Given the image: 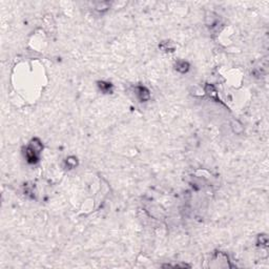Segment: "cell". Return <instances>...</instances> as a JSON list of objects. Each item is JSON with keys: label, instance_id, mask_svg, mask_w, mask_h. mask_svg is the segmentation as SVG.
Instances as JSON below:
<instances>
[{"label": "cell", "instance_id": "cell-1", "mask_svg": "<svg viewBox=\"0 0 269 269\" xmlns=\"http://www.w3.org/2000/svg\"><path fill=\"white\" fill-rule=\"evenodd\" d=\"M137 95H138V97L142 101H145V100L149 99V91L143 86L137 87Z\"/></svg>", "mask_w": 269, "mask_h": 269}, {"label": "cell", "instance_id": "cell-2", "mask_svg": "<svg viewBox=\"0 0 269 269\" xmlns=\"http://www.w3.org/2000/svg\"><path fill=\"white\" fill-rule=\"evenodd\" d=\"M37 155H38V153H36L34 149H32L31 147L27 148L26 158H27V161H29L30 163H35V162H37V160H38Z\"/></svg>", "mask_w": 269, "mask_h": 269}, {"label": "cell", "instance_id": "cell-3", "mask_svg": "<svg viewBox=\"0 0 269 269\" xmlns=\"http://www.w3.org/2000/svg\"><path fill=\"white\" fill-rule=\"evenodd\" d=\"M188 63L185 61H179L178 63H177V65H176V68L178 69L179 72L181 73H185L188 71Z\"/></svg>", "mask_w": 269, "mask_h": 269}, {"label": "cell", "instance_id": "cell-4", "mask_svg": "<svg viewBox=\"0 0 269 269\" xmlns=\"http://www.w3.org/2000/svg\"><path fill=\"white\" fill-rule=\"evenodd\" d=\"M99 86H100V88H101L102 91H105V93H108V91H111V83L100 82V83H99Z\"/></svg>", "mask_w": 269, "mask_h": 269}, {"label": "cell", "instance_id": "cell-5", "mask_svg": "<svg viewBox=\"0 0 269 269\" xmlns=\"http://www.w3.org/2000/svg\"><path fill=\"white\" fill-rule=\"evenodd\" d=\"M66 164H67V166L71 168L75 167V166L77 165V159L74 158V157H71V158H68L66 160Z\"/></svg>", "mask_w": 269, "mask_h": 269}, {"label": "cell", "instance_id": "cell-6", "mask_svg": "<svg viewBox=\"0 0 269 269\" xmlns=\"http://www.w3.org/2000/svg\"><path fill=\"white\" fill-rule=\"evenodd\" d=\"M171 42H163L162 43V45H165V47H161L162 49H164V51H166V52H173V46H171Z\"/></svg>", "mask_w": 269, "mask_h": 269}]
</instances>
